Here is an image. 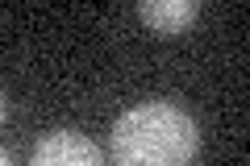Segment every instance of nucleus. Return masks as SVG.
Segmentation results:
<instances>
[{
    "instance_id": "1",
    "label": "nucleus",
    "mask_w": 250,
    "mask_h": 166,
    "mask_svg": "<svg viewBox=\"0 0 250 166\" xmlns=\"http://www.w3.org/2000/svg\"><path fill=\"white\" fill-rule=\"evenodd\" d=\"M108 149L117 166H192L200 149V129L179 104L146 100L117 116Z\"/></svg>"
},
{
    "instance_id": "2",
    "label": "nucleus",
    "mask_w": 250,
    "mask_h": 166,
    "mask_svg": "<svg viewBox=\"0 0 250 166\" xmlns=\"http://www.w3.org/2000/svg\"><path fill=\"white\" fill-rule=\"evenodd\" d=\"M29 166H104L100 146L80 129H54L34 146Z\"/></svg>"
},
{
    "instance_id": "3",
    "label": "nucleus",
    "mask_w": 250,
    "mask_h": 166,
    "mask_svg": "<svg viewBox=\"0 0 250 166\" xmlns=\"http://www.w3.org/2000/svg\"><path fill=\"white\" fill-rule=\"evenodd\" d=\"M196 4L192 0H142L138 4V17L154 29V34H179L196 21Z\"/></svg>"
},
{
    "instance_id": "4",
    "label": "nucleus",
    "mask_w": 250,
    "mask_h": 166,
    "mask_svg": "<svg viewBox=\"0 0 250 166\" xmlns=\"http://www.w3.org/2000/svg\"><path fill=\"white\" fill-rule=\"evenodd\" d=\"M9 121V96H4V92H0V125Z\"/></svg>"
},
{
    "instance_id": "5",
    "label": "nucleus",
    "mask_w": 250,
    "mask_h": 166,
    "mask_svg": "<svg viewBox=\"0 0 250 166\" xmlns=\"http://www.w3.org/2000/svg\"><path fill=\"white\" fill-rule=\"evenodd\" d=\"M0 166H13V158H9V154H4V149H0Z\"/></svg>"
}]
</instances>
